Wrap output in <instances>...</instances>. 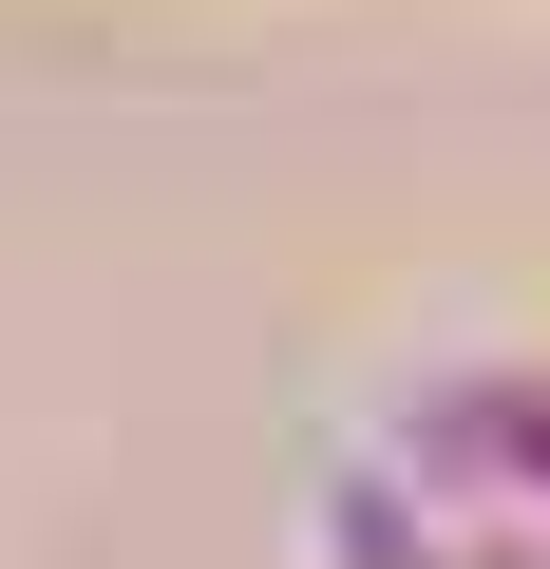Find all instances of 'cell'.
Instances as JSON below:
<instances>
[{
  "mask_svg": "<svg viewBox=\"0 0 550 569\" xmlns=\"http://www.w3.org/2000/svg\"><path fill=\"white\" fill-rule=\"evenodd\" d=\"M342 437L399 456V475L456 493V512L550 531V342H437V361H380V380L342 399Z\"/></svg>",
  "mask_w": 550,
  "mask_h": 569,
  "instance_id": "6da1fadb",
  "label": "cell"
},
{
  "mask_svg": "<svg viewBox=\"0 0 550 569\" xmlns=\"http://www.w3.org/2000/svg\"><path fill=\"white\" fill-rule=\"evenodd\" d=\"M286 569H550V531L456 512V493H418L399 456L323 437V456H304V512H286Z\"/></svg>",
  "mask_w": 550,
  "mask_h": 569,
  "instance_id": "7a4b0ae2",
  "label": "cell"
}]
</instances>
